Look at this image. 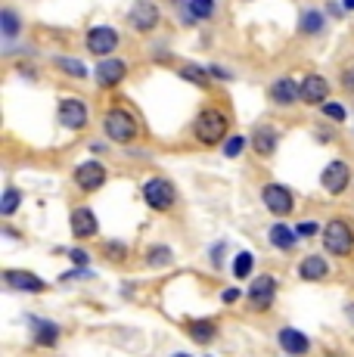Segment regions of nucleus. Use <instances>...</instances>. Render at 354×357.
<instances>
[{
  "label": "nucleus",
  "instance_id": "nucleus-1",
  "mask_svg": "<svg viewBox=\"0 0 354 357\" xmlns=\"http://www.w3.org/2000/svg\"><path fill=\"white\" fill-rule=\"evenodd\" d=\"M323 249L336 258H345L354 252V227L348 221H339L332 218L330 224L323 227Z\"/></svg>",
  "mask_w": 354,
  "mask_h": 357
},
{
  "label": "nucleus",
  "instance_id": "nucleus-2",
  "mask_svg": "<svg viewBox=\"0 0 354 357\" xmlns=\"http://www.w3.org/2000/svg\"><path fill=\"white\" fill-rule=\"evenodd\" d=\"M224 134H227V115L212 106L202 109L199 119H196V137H199L206 146H215V143L224 140Z\"/></svg>",
  "mask_w": 354,
  "mask_h": 357
},
{
  "label": "nucleus",
  "instance_id": "nucleus-3",
  "mask_svg": "<svg viewBox=\"0 0 354 357\" xmlns=\"http://www.w3.org/2000/svg\"><path fill=\"white\" fill-rule=\"evenodd\" d=\"M103 128H106L109 140H115V143H131L137 137V121H134V115L128 109H109Z\"/></svg>",
  "mask_w": 354,
  "mask_h": 357
},
{
  "label": "nucleus",
  "instance_id": "nucleus-4",
  "mask_svg": "<svg viewBox=\"0 0 354 357\" xmlns=\"http://www.w3.org/2000/svg\"><path fill=\"white\" fill-rule=\"evenodd\" d=\"M177 199V190L171 181H165V177H149L146 183H143V202L149 205V208L155 211H168L174 205Z\"/></svg>",
  "mask_w": 354,
  "mask_h": 357
},
{
  "label": "nucleus",
  "instance_id": "nucleus-5",
  "mask_svg": "<svg viewBox=\"0 0 354 357\" xmlns=\"http://www.w3.org/2000/svg\"><path fill=\"white\" fill-rule=\"evenodd\" d=\"M348 181H351V165L342 162V159H332L323 168V174H320L323 190H326V193H332V196L345 193V190H348Z\"/></svg>",
  "mask_w": 354,
  "mask_h": 357
},
{
  "label": "nucleus",
  "instance_id": "nucleus-6",
  "mask_svg": "<svg viewBox=\"0 0 354 357\" xmlns=\"http://www.w3.org/2000/svg\"><path fill=\"white\" fill-rule=\"evenodd\" d=\"M261 202L264 208L270 211V215H292V205H295V199L292 193L283 187V183H264L261 187Z\"/></svg>",
  "mask_w": 354,
  "mask_h": 357
},
{
  "label": "nucleus",
  "instance_id": "nucleus-7",
  "mask_svg": "<svg viewBox=\"0 0 354 357\" xmlns=\"http://www.w3.org/2000/svg\"><path fill=\"white\" fill-rule=\"evenodd\" d=\"M128 22H131V29L146 34V31L159 29L162 13H159V6H155L153 0H137V3L131 6V13H128Z\"/></svg>",
  "mask_w": 354,
  "mask_h": 357
},
{
  "label": "nucleus",
  "instance_id": "nucleus-8",
  "mask_svg": "<svg viewBox=\"0 0 354 357\" xmlns=\"http://www.w3.org/2000/svg\"><path fill=\"white\" fill-rule=\"evenodd\" d=\"M3 283L13 292H29V295H40L47 289V283L31 271H3Z\"/></svg>",
  "mask_w": 354,
  "mask_h": 357
},
{
  "label": "nucleus",
  "instance_id": "nucleus-9",
  "mask_svg": "<svg viewBox=\"0 0 354 357\" xmlns=\"http://www.w3.org/2000/svg\"><path fill=\"white\" fill-rule=\"evenodd\" d=\"M118 47V31L109 29V25H100V29H91L87 31V50L93 53V56L106 59L109 53Z\"/></svg>",
  "mask_w": 354,
  "mask_h": 357
},
{
  "label": "nucleus",
  "instance_id": "nucleus-10",
  "mask_svg": "<svg viewBox=\"0 0 354 357\" xmlns=\"http://www.w3.org/2000/svg\"><path fill=\"white\" fill-rule=\"evenodd\" d=\"M274 298H277V280L274 277H255L249 283V301L258 307V311H268L270 305H274Z\"/></svg>",
  "mask_w": 354,
  "mask_h": 357
},
{
  "label": "nucleus",
  "instance_id": "nucleus-11",
  "mask_svg": "<svg viewBox=\"0 0 354 357\" xmlns=\"http://www.w3.org/2000/svg\"><path fill=\"white\" fill-rule=\"evenodd\" d=\"M75 183H78V190H84V193H93V190H100L106 183V168L100 162H81L78 168H75Z\"/></svg>",
  "mask_w": 354,
  "mask_h": 357
},
{
  "label": "nucleus",
  "instance_id": "nucleus-12",
  "mask_svg": "<svg viewBox=\"0 0 354 357\" xmlns=\"http://www.w3.org/2000/svg\"><path fill=\"white\" fill-rule=\"evenodd\" d=\"M128 75V63L125 59H100V66L93 68V78L100 87H115L118 81H125Z\"/></svg>",
  "mask_w": 354,
  "mask_h": 357
},
{
  "label": "nucleus",
  "instance_id": "nucleus-13",
  "mask_svg": "<svg viewBox=\"0 0 354 357\" xmlns=\"http://www.w3.org/2000/svg\"><path fill=\"white\" fill-rule=\"evenodd\" d=\"M277 345L283 348L289 357H302V354H308V348H311V342H308V335L302 333V329H292V326H283L280 333H277Z\"/></svg>",
  "mask_w": 354,
  "mask_h": 357
},
{
  "label": "nucleus",
  "instance_id": "nucleus-14",
  "mask_svg": "<svg viewBox=\"0 0 354 357\" xmlns=\"http://www.w3.org/2000/svg\"><path fill=\"white\" fill-rule=\"evenodd\" d=\"M69 227L75 233V239H91V236H97V230H100V224H97V215H93L91 208H72V218H69Z\"/></svg>",
  "mask_w": 354,
  "mask_h": 357
},
{
  "label": "nucleus",
  "instance_id": "nucleus-15",
  "mask_svg": "<svg viewBox=\"0 0 354 357\" xmlns=\"http://www.w3.org/2000/svg\"><path fill=\"white\" fill-rule=\"evenodd\" d=\"M59 121H63V128L69 130H81L87 128V106L81 100H63L59 102Z\"/></svg>",
  "mask_w": 354,
  "mask_h": 357
},
{
  "label": "nucleus",
  "instance_id": "nucleus-16",
  "mask_svg": "<svg viewBox=\"0 0 354 357\" xmlns=\"http://www.w3.org/2000/svg\"><path fill=\"white\" fill-rule=\"evenodd\" d=\"M29 326H31V339L35 345L40 348H53L59 342V326L53 320H44V317H29Z\"/></svg>",
  "mask_w": 354,
  "mask_h": 357
},
{
  "label": "nucleus",
  "instance_id": "nucleus-17",
  "mask_svg": "<svg viewBox=\"0 0 354 357\" xmlns=\"http://www.w3.org/2000/svg\"><path fill=\"white\" fill-rule=\"evenodd\" d=\"M298 277H302L305 283H317V280L330 277V261L323 255H308L298 264Z\"/></svg>",
  "mask_w": 354,
  "mask_h": 357
},
{
  "label": "nucleus",
  "instance_id": "nucleus-18",
  "mask_svg": "<svg viewBox=\"0 0 354 357\" xmlns=\"http://www.w3.org/2000/svg\"><path fill=\"white\" fill-rule=\"evenodd\" d=\"M270 100L280 106H292L295 100H302V84H295L292 78H280L270 84Z\"/></svg>",
  "mask_w": 354,
  "mask_h": 357
},
{
  "label": "nucleus",
  "instance_id": "nucleus-19",
  "mask_svg": "<svg viewBox=\"0 0 354 357\" xmlns=\"http://www.w3.org/2000/svg\"><path fill=\"white\" fill-rule=\"evenodd\" d=\"M277 140H280V134H277L270 125H261V128H255V134L249 137V143H252V149H255L258 155H270L277 149Z\"/></svg>",
  "mask_w": 354,
  "mask_h": 357
},
{
  "label": "nucleus",
  "instance_id": "nucleus-20",
  "mask_svg": "<svg viewBox=\"0 0 354 357\" xmlns=\"http://www.w3.org/2000/svg\"><path fill=\"white\" fill-rule=\"evenodd\" d=\"M326 93H330V81L323 75H308L302 81V100L305 102H323Z\"/></svg>",
  "mask_w": 354,
  "mask_h": 357
},
{
  "label": "nucleus",
  "instance_id": "nucleus-21",
  "mask_svg": "<svg viewBox=\"0 0 354 357\" xmlns=\"http://www.w3.org/2000/svg\"><path fill=\"white\" fill-rule=\"evenodd\" d=\"M268 239H270V245H274V249L289 252L292 245L298 243V233L292 230V227H286V224H274V227L268 230Z\"/></svg>",
  "mask_w": 354,
  "mask_h": 357
},
{
  "label": "nucleus",
  "instance_id": "nucleus-22",
  "mask_svg": "<svg viewBox=\"0 0 354 357\" xmlns=\"http://www.w3.org/2000/svg\"><path fill=\"white\" fill-rule=\"evenodd\" d=\"M187 329H190V339L199 342V345H208V342L217 339V326L212 324V320H193Z\"/></svg>",
  "mask_w": 354,
  "mask_h": 357
},
{
  "label": "nucleus",
  "instance_id": "nucleus-23",
  "mask_svg": "<svg viewBox=\"0 0 354 357\" xmlns=\"http://www.w3.org/2000/svg\"><path fill=\"white\" fill-rule=\"evenodd\" d=\"M174 261V252L168 245H149L146 249V264L149 267H168Z\"/></svg>",
  "mask_w": 354,
  "mask_h": 357
},
{
  "label": "nucleus",
  "instance_id": "nucleus-24",
  "mask_svg": "<svg viewBox=\"0 0 354 357\" xmlns=\"http://www.w3.org/2000/svg\"><path fill=\"white\" fill-rule=\"evenodd\" d=\"M298 31H302V34H317V31H323V13H320V10L302 13V19H298Z\"/></svg>",
  "mask_w": 354,
  "mask_h": 357
},
{
  "label": "nucleus",
  "instance_id": "nucleus-25",
  "mask_svg": "<svg viewBox=\"0 0 354 357\" xmlns=\"http://www.w3.org/2000/svg\"><path fill=\"white\" fill-rule=\"evenodd\" d=\"M19 202H22V193H19L16 187H6V190H3V202H0V215H3V218L16 215Z\"/></svg>",
  "mask_w": 354,
  "mask_h": 357
},
{
  "label": "nucleus",
  "instance_id": "nucleus-26",
  "mask_svg": "<svg viewBox=\"0 0 354 357\" xmlns=\"http://www.w3.org/2000/svg\"><path fill=\"white\" fill-rule=\"evenodd\" d=\"M0 29H3V38L6 40H13L19 34V16L6 6V10H0Z\"/></svg>",
  "mask_w": 354,
  "mask_h": 357
},
{
  "label": "nucleus",
  "instance_id": "nucleus-27",
  "mask_svg": "<svg viewBox=\"0 0 354 357\" xmlns=\"http://www.w3.org/2000/svg\"><path fill=\"white\" fill-rule=\"evenodd\" d=\"M252 267H255V255H252V252H240L236 261H233V277L236 280H246L252 273Z\"/></svg>",
  "mask_w": 354,
  "mask_h": 357
},
{
  "label": "nucleus",
  "instance_id": "nucleus-28",
  "mask_svg": "<svg viewBox=\"0 0 354 357\" xmlns=\"http://www.w3.org/2000/svg\"><path fill=\"white\" fill-rule=\"evenodd\" d=\"M190 16L193 19H212L215 16V0H190Z\"/></svg>",
  "mask_w": 354,
  "mask_h": 357
},
{
  "label": "nucleus",
  "instance_id": "nucleus-29",
  "mask_svg": "<svg viewBox=\"0 0 354 357\" xmlns=\"http://www.w3.org/2000/svg\"><path fill=\"white\" fill-rule=\"evenodd\" d=\"M56 66L63 68L66 75H75V78H84L87 75L84 63H81V59H72V56H56Z\"/></svg>",
  "mask_w": 354,
  "mask_h": 357
},
{
  "label": "nucleus",
  "instance_id": "nucleus-30",
  "mask_svg": "<svg viewBox=\"0 0 354 357\" xmlns=\"http://www.w3.org/2000/svg\"><path fill=\"white\" fill-rule=\"evenodd\" d=\"M180 75L187 81H193V84H199V87H206L208 84V68H196V66H183L180 68Z\"/></svg>",
  "mask_w": 354,
  "mask_h": 357
},
{
  "label": "nucleus",
  "instance_id": "nucleus-31",
  "mask_svg": "<svg viewBox=\"0 0 354 357\" xmlns=\"http://www.w3.org/2000/svg\"><path fill=\"white\" fill-rule=\"evenodd\" d=\"M246 137H240V134H233V137H227V143H224V155L227 159H236V155L243 153V146H246Z\"/></svg>",
  "mask_w": 354,
  "mask_h": 357
},
{
  "label": "nucleus",
  "instance_id": "nucleus-32",
  "mask_svg": "<svg viewBox=\"0 0 354 357\" xmlns=\"http://www.w3.org/2000/svg\"><path fill=\"white\" fill-rule=\"evenodd\" d=\"M323 115L330 121H345V109L339 102H323Z\"/></svg>",
  "mask_w": 354,
  "mask_h": 357
},
{
  "label": "nucleus",
  "instance_id": "nucleus-33",
  "mask_svg": "<svg viewBox=\"0 0 354 357\" xmlns=\"http://www.w3.org/2000/svg\"><path fill=\"white\" fill-rule=\"evenodd\" d=\"M93 271H87V267H72L69 273H63V283H72V280H91Z\"/></svg>",
  "mask_w": 354,
  "mask_h": 357
},
{
  "label": "nucleus",
  "instance_id": "nucleus-34",
  "mask_svg": "<svg viewBox=\"0 0 354 357\" xmlns=\"http://www.w3.org/2000/svg\"><path fill=\"white\" fill-rule=\"evenodd\" d=\"M106 255L115 258V261H125V258H128V245H121V243H106Z\"/></svg>",
  "mask_w": 354,
  "mask_h": 357
},
{
  "label": "nucleus",
  "instance_id": "nucleus-35",
  "mask_svg": "<svg viewBox=\"0 0 354 357\" xmlns=\"http://www.w3.org/2000/svg\"><path fill=\"white\" fill-rule=\"evenodd\" d=\"M69 261L75 267H87V264H91V255H87L84 249H69Z\"/></svg>",
  "mask_w": 354,
  "mask_h": 357
},
{
  "label": "nucleus",
  "instance_id": "nucleus-36",
  "mask_svg": "<svg viewBox=\"0 0 354 357\" xmlns=\"http://www.w3.org/2000/svg\"><path fill=\"white\" fill-rule=\"evenodd\" d=\"M295 233H298V239H302V236H314V233H320V227L314 221H305V224H298V227H295Z\"/></svg>",
  "mask_w": 354,
  "mask_h": 357
},
{
  "label": "nucleus",
  "instance_id": "nucleus-37",
  "mask_svg": "<svg viewBox=\"0 0 354 357\" xmlns=\"http://www.w3.org/2000/svg\"><path fill=\"white\" fill-rule=\"evenodd\" d=\"M227 255V239H221V243L212 249V261H215V267H221V258Z\"/></svg>",
  "mask_w": 354,
  "mask_h": 357
},
{
  "label": "nucleus",
  "instance_id": "nucleus-38",
  "mask_svg": "<svg viewBox=\"0 0 354 357\" xmlns=\"http://www.w3.org/2000/svg\"><path fill=\"white\" fill-rule=\"evenodd\" d=\"M236 298H240V289H224V292H221V301H224V305H233Z\"/></svg>",
  "mask_w": 354,
  "mask_h": 357
},
{
  "label": "nucleus",
  "instance_id": "nucleus-39",
  "mask_svg": "<svg viewBox=\"0 0 354 357\" xmlns=\"http://www.w3.org/2000/svg\"><path fill=\"white\" fill-rule=\"evenodd\" d=\"M208 75H212V78H224V81L230 78V72H224L221 66H208Z\"/></svg>",
  "mask_w": 354,
  "mask_h": 357
},
{
  "label": "nucleus",
  "instance_id": "nucleus-40",
  "mask_svg": "<svg viewBox=\"0 0 354 357\" xmlns=\"http://www.w3.org/2000/svg\"><path fill=\"white\" fill-rule=\"evenodd\" d=\"M345 314H348V320H351V324H354V301H351V305H348V307H345Z\"/></svg>",
  "mask_w": 354,
  "mask_h": 357
},
{
  "label": "nucleus",
  "instance_id": "nucleus-41",
  "mask_svg": "<svg viewBox=\"0 0 354 357\" xmlns=\"http://www.w3.org/2000/svg\"><path fill=\"white\" fill-rule=\"evenodd\" d=\"M342 6L345 10H354V0H342Z\"/></svg>",
  "mask_w": 354,
  "mask_h": 357
},
{
  "label": "nucleus",
  "instance_id": "nucleus-42",
  "mask_svg": "<svg viewBox=\"0 0 354 357\" xmlns=\"http://www.w3.org/2000/svg\"><path fill=\"white\" fill-rule=\"evenodd\" d=\"M171 357H193V354H183V351H177V354H171Z\"/></svg>",
  "mask_w": 354,
  "mask_h": 357
}]
</instances>
